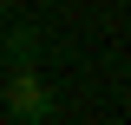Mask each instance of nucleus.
Masks as SVG:
<instances>
[{
  "label": "nucleus",
  "mask_w": 131,
  "mask_h": 125,
  "mask_svg": "<svg viewBox=\"0 0 131 125\" xmlns=\"http://www.w3.org/2000/svg\"><path fill=\"white\" fill-rule=\"evenodd\" d=\"M7 112H13L20 125H46L52 119V92H46V79L33 73V59H20L13 79H7Z\"/></svg>",
  "instance_id": "1"
},
{
  "label": "nucleus",
  "mask_w": 131,
  "mask_h": 125,
  "mask_svg": "<svg viewBox=\"0 0 131 125\" xmlns=\"http://www.w3.org/2000/svg\"><path fill=\"white\" fill-rule=\"evenodd\" d=\"M7 59H33V33H7Z\"/></svg>",
  "instance_id": "2"
}]
</instances>
